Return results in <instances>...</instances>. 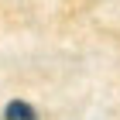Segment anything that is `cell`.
Instances as JSON below:
<instances>
[{"label": "cell", "mask_w": 120, "mask_h": 120, "mask_svg": "<svg viewBox=\"0 0 120 120\" xmlns=\"http://www.w3.org/2000/svg\"><path fill=\"white\" fill-rule=\"evenodd\" d=\"M7 120H38V113L31 110L24 100H14V103H7V113H4Z\"/></svg>", "instance_id": "obj_1"}]
</instances>
